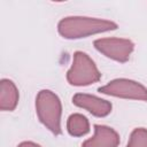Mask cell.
<instances>
[{
  "mask_svg": "<svg viewBox=\"0 0 147 147\" xmlns=\"http://www.w3.org/2000/svg\"><path fill=\"white\" fill-rule=\"evenodd\" d=\"M116 24L108 21H100L87 17H69L60 23V32L68 38H77L91 32L115 29Z\"/></svg>",
  "mask_w": 147,
  "mask_h": 147,
  "instance_id": "obj_1",
  "label": "cell"
},
{
  "mask_svg": "<svg viewBox=\"0 0 147 147\" xmlns=\"http://www.w3.org/2000/svg\"><path fill=\"white\" fill-rule=\"evenodd\" d=\"M125 84H123V82H117V84H113L111 86L108 85L107 87H103V88H100V91L105 92V93H111V94H125V95H134V96H138V98H142V99H146L147 98V94H146V91L141 87V86H132L131 88L126 87L127 86V83L129 82H124Z\"/></svg>",
  "mask_w": 147,
  "mask_h": 147,
  "instance_id": "obj_2",
  "label": "cell"
},
{
  "mask_svg": "<svg viewBox=\"0 0 147 147\" xmlns=\"http://www.w3.org/2000/svg\"><path fill=\"white\" fill-rule=\"evenodd\" d=\"M75 103L82 107H86L90 111H93L96 115H106L109 111V105L102 100L90 98L86 95H77L75 98Z\"/></svg>",
  "mask_w": 147,
  "mask_h": 147,
  "instance_id": "obj_3",
  "label": "cell"
},
{
  "mask_svg": "<svg viewBox=\"0 0 147 147\" xmlns=\"http://www.w3.org/2000/svg\"><path fill=\"white\" fill-rule=\"evenodd\" d=\"M105 129V127H103ZM96 139L94 140H90L84 144V147H115L117 139H116V134L113 131L109 130H103V139H101V134L99 132V130L96 129Z\"/></svg>",
  "mask_w": 147,
  "mask_h": 147,
  "instance_id": "obj_4",
  "label": "cell"
},
{
  "mask_svg": "<svg viewBox=\"0 0 147 147\" xmlns=\"http://www.w3.org/2000/svg\"><path fill=\"white\" fill-rule=\"evenodd\" d=\"M69 131L72 134H82L87 131V122L85 117L75 115L70 117L69 121Z\"/></svg>",
  "mask_w": 147,
  "mask_h": 147,
  "instance_id": "obj_5",
  "label": "cell"
}]
</instances>
